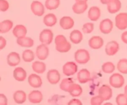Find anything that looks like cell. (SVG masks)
<instances>
[{"instance_id":"cell-1","label":"cell","mask_w":127,"mask_h":105,"mask_svg":"<svg viewBox=\"0 0 127 105\" xmlns=\"http://www.w3.org/2000/svg\"><path fill=\"white\" fill-rule=\"evenodd\" d=\"M56 49L62 53H67L71 48V44L67 41L66 38L63 35H58L55 38Z\"/></svg>"},{"instance_id":"cell-2","label":"cell","mask_w":127,"mask_h":105,"mask_svg":"<svg viewBox=\"0 0 127 105\" xmlns=\"http://www.w3.org/2000/svg\"><path fill=\"white\" fill-rule=\"evenodd\" d=\"M74 59L80 64H86L90 60V54L86 49H78L74 53Z\"/></svg>"},{"instance_id":"cell-3","label":"cell","mask_w":127,"mask_h":105,"mask_svg":"<svg viewBox=\"0 0 127 105\" xmlns=\"http://www.w3.org/2000/svg\"><path fill=\"white\" fill-rule=\"evenodd\" d=\"M109 84L112 87L119 88L122 87L125 84V79L121 74L119 73H115L110 77Z\"/></svg>"},{"instance_id":"cell-4","label":"cell","mask_w":127,"mask_h":105,"mask_svg":"<svg viewBox=\"0 0 127 105\" xmlns=\"http://www.w3.org/2000/svg\"><path fill=\"white\" fill-rule=\"evenodd\" d=\"M115 26L118 29L124 30L127 28V13L120 12L115 17Z\"/></svg>"},{"instance_id":"cell-5","label":"cell","mask_w":127,"mask_h":105,"mask_svg":"<svg viewBox=\"0 0 127 105\" xmlns=\"http://www.w3.org/2000/svg\"><path fill=\"white\" fill-rule=\"evenodd\" d=\"M53 39V33L51 30L46 28L40 33L39 40L43 44L47 45L51 44Z\"/></svg>"},{"instance_id":"cell-6","label":"cell","mask_w":127,"mask_h":105,"mask_svg":"<svg viewBox=\"0 0 127 105\" xmlns=\"http://www.w3.org/2000/svg\"><path fill=\"white\" fill-rule=\"evenodd\" d=\"M78 71V65L74 62L69 61L63 65V72L66 76L74 75Z\"/></svg>"},{"instance_id":"cell-7","label":"cell","mask_w":127,"mask_h":105,"mask_svg":"<svg viewBox=\"0 0 127 105\" xmlns=\"http://www.w3.org/2000/svg\"><path fill=\"white\" fill-rule=\"evenodd\" d=\"M31 9L32 13L35 16L41 17L45 13V7L43 4L38 1H32L31 5Z\"/></svg>"},{"instance_id":"cell-8","label":"cell","mask_w":127,"mask_h":105,"mask_svg":"<svg viewBox=\"0 0 127 105\" xmlns=\"http://www.w3.org/2000/svg\"><path fill=\"white\" fill-rule=\"evenodd\" d=\"M114 27V23L110 19L102 20L99 24V30L104 34H109L112 32Z\"/></svg>"},{"instance_id":"cell-9","label":"cell","mask_w":127,"mask_h":105,"mask_svg":"<svg viewBox=\"0 0 127 105\" xmlns=\"http://www.w3.org/2000/svg\"><path fill=\"white\" fill-rule=\"evenodd\" d=\"M49 55V49L47 44H41L36 48V56L40 60H45Z\"/></svg>"},{"instance_id":"cell-10","label":"cell","mask_w":127,"mask_h":105,"mask_svg":"<svg viewBox=\"0 0 127 105\" xmlns=\"http://www.w3.org/2000/svg\"><path fill=\"white\" fill-rule=\"evenodd\" d=\"M120 49V45L116 41H110L107 43L105 51L108 56H114L118 53Z\"/></svg>"},{"instance_id":"cell-11","label":"cell","mask_w":127,"mask_h":105,"mask_svg":"<svg viewBox=\"0 0 127 105\" xmlns=\"http://www.w3.org/2000/svg\"><path fill=\"white\" fill-rule=\"evenodd\" d=\"M88 44L93 49H100L104 45V40L99 36H93L88 41Z\"/></svg>"},{"instance_id":"cell-12","label":"cell","mask_w":127,"mask_h":105,"mask_svg":"<svg viewBox=\"0 0 127 105\" xmlns=\"http://www.w3.org/2000/svg\"><path fill=\"white\" fill-rule=\"evenodd\" d=\"M98 94L104 101H107L112 97V90L108 85H102L99 88Z\"/></svg>"},{"instance_id":"cell-13","label":"cell","mask_w":127,"mask_h":105,"mask_svg":"<svg viewBox=\"0 0 127 105\" xmlns=\"http://www.w3.org/2000/svg\"><path fill=\"white\" fill-rule=\"evenodd\" d=\"M47 78L50 84L55 85V84H58L60 82L61 75L59 72L57 70L51 69V70H48V72H47Z\"/></svg>"},{"instance_id":"cell-14","label":"cell","mask_w":127,"mask_h":105,"mask_svg":"<svg viewBox=\"0 0 127 105\" xmlns=\"http://www.w3.org/2000/svg\"><path fill=\"white\" fill-rule=\"evenodd\" d=\"M28 100L31 103H40L43 100V95L38 90H33L28 95Z\"/></svg>"},{"instance_id":"cell-15","label":"cell","mask_w":127,"mask_h":105,"mask_svg":"<svg viewBox=\"0 0 127 105\" xmlns=\"http://www.w3.org/2000/svg\"><path fill=\"white\" fill-rule=\"evenodd\" d=\"M7 63L11 67L17 66L21 63L19 54L16 52H11L7 56Z\"/></svg>"},{"instance_id":"cell-16","label":"cell","mask_w":127,"mask_h":105,"mask_svg":"<svg viewBox=\"0 0 127 105\" xmlns=\"http://www.w3.org/2000/svg\"><path fill=\"white\" fill-rule=\"evenodd\" d=\"M74 25V20L69 16H64L60 20V25L64 30L71 29L73 28Z\"/></svg>"},{"instance_id":"cell-17","label":"cell","mask_w":127,"mask_h":105,"mask_svg":"<svg viewBox=\"0 0 127 105\" xmlns=\"http://www.w3.org/2000/svg\"><path fill=\"white\" fill-rule=\"evenodd\" d=\"M28 82L30 86L33 88H40L42 85V80L39 75L32 74L29 76Z\"/></svg>"},{"instance_id":"cell-18","label":"cell","mask_w":127,"mask_h":105,"mask_svg":"<svg viewBox=\"0 0 127 105\" xmlns=\"http://www.w3.org/2000/svg\"><path fill=\"white\" fill-rule=\"evenodd\" d=\"M77 79L81 84H86L91 80V74L86 69H83L79 71L77 75Z\"/></svg>"},{"instance_id":"cell-19","label":"cell","mask_w":127,"mask_h":105,"mask_svg":"<svg viewBox=\"0 0 127 105\" xmlns=\"http://www.w3.org/2000/svg\"><path fill=\"white\" fill-rule=\"evenodd\" d=\"M101 11L97 6H92L88 11V18L92 21H97L100 17Z\"/></svg>"},{"instance_id":"cell-20","label":"cell","mask_w":127,"mask_h":105,"mask_svg":"<svg viewBox=\"0 0 127 105\" xmlns=\"http://www.w3.org/2000/svg\"><path fill=\"white\" fill-rule=\"evenodd\" d=\"M27 28L23 25H17L15 26L12 30L14 36L17 38H22L26 36L27 34Z\"/></svg>"},{"instance_id":"cell-21","label":"cell","mask_w":127,"mask_h":105,"mask_svg":"<svg viewBox=\"0 0 127 105\" xmlns=\"http://www.w3.org/2000/svg\"><path fill=\"white\" fill-rule=\"evenodd\" d=\"M122 7V2L120 0H112L107 4V11L110 14L119 12Z\"/></svg>"},{"instance_id":"cell-22","label":"cell","mask_w":127,"mask_h":105,"mask_svg":"<svg viewBox=\"0 0 127 105\" xmlns=\"http://www.w3.org/2000/svg\"><path fill=\"white\" fill-rule=\"evenodd\" d=\"M13 76L17 81L23 82L27 77V72L23 68L19 67L14 70Z\"/></svg>"},{"instance_id":"cell-23","label":"cell","mask_w":127,"mask_h":105,"mask_svg":"<svg viewBox=\"0 0 127 105\" xmlns=\"http://www.w3.org/2000/svg\"><path fill=\"white\" fill-rule=\"evenodd\" d=\"M13 99L15 103L18 105H21L26 102L27 99L26 93L22 90H17L14 93Z\"/></svg>"},{"instance_id":"cell-24","label":"cell","mask_w":127,"mask_h":105,"mask_svg":"<svg viewBox=\"0 0 127 105\" xmlns=\"http://www.w3.org/2000/svg\"><path fill=\"white\" fill-rule=\"evenodd\" d=\"M83 36L81 32L78 30H74L72 31L69 35L70 41L74 44H79L83 40Z\"/></svg>"},{"instance_id":"cell-25","label":"cell","mask_w":127,"mask_h":105,"mask_svg":"<svg viewBox=\"0 0 127 105\" xmlns=\"http://www.w3.org/2000/svg\"><path fill=\"white\" fill-rule=\"evenodd\" d=\"M43 23L47 27H53L57 22V16L54 14H48L43 17Z\"/></svg>"},{"instance_id":"cell-26","label":"cell","mask_w":127,"mask_h":105,"mask_svg":"<svg viewBox=\"0 0 127 105\" xmlns=\"http://www.w3.org/2000/svg\"><path fill=\"white\" fill-rule=\"evenodd\" d=\"M17 43L21 47L24 48H31L33 46L34 42L30 37H25L22 38H17Z\"/></svg>"},{"instance_id":"cell-27","label":"cell","mask_w":127,"mask_h":105,"mask_svg":"<svg viewBox=\"0 0 127 105\" xmlns=\"http://www.w3.org/2000/svg\"><path fill=\"white\" fill-rule=\"evenodd\" d=\"M68 93L73 97H78L79 96L83 93V89L79 84L73 83L71 87L68 90Z\"/></svg>"},{"instance_id":"cell-28","label":"cell","mask_w":127,"mask_h":105,"mask_svg":"<svg viewBox=\"0 0 127 105\" xmlns=\"http://www.w3.org/2000/svg\"><path fill=\"white\" fill-rule=\"evenodd\" d=\"M88 7V6L87 3H79L76 2L72 6V9L76 14H81L86 11Z\"/></svg>"},{"instance_id":"cell-29","label":"cell","mask_w":127,"mask_h":105,"mask_svg":"<svg viewBox=\"0 0 127 105\" xmlns=\"http://www.w3.org/2000/svg\"><path fill=\"white\" fill-rule=\"evenodd\" d=\"M32 68L35 72L37 74H43L46 70V64L43 62L35 61L32 63Z\"/></svg>"},{"instance_id":"cell-30","label":"cell","mask_w":127,"mask_h":105,"mask_svg":"<svg viewBox=\"0 0 127 105\" xmlns=\"http://www.w3.org/2000/svg\"><path fill=\"white\" fill-rule=\"evenodd\" d=\"M13 27V22L10 20H4L0 23L1 33H7Z\"/></svg>"},{"instance_id":"cell-31","label":"cell","mask_w":127,"mask_h":105,"mask_svg":"<svg viewBox=\"0 0 127 105\" xmlns=\"http://www.w3.org/2000/svg\"><path fill=\"white\" fill-rule=\"evenodd\" d=\"M73 83H74V82H73L72 78H66V79L62 80V82L60 85V88L63 91L68 92L69 88L71 87Z\"/></svg>"},{"instance_id":"cell-32","label":"cell","mask_w":127,"mask_h":105,"mask_svg":"<svg viewBox=\"0 0 127 105\" xmlns=\"http://www.w3.org/2000/svg\"><path fill=\"white\" fill-rule=\"evenodd\" d=\"M22 59L26 63H31L34 60L35 54L33 51L31 49H26L22 53Z\"/></svg>"},{"instance_id":"cell-33","label":"cell","mask_w":127,"mask_h":105,"mask_svg":"<svg viewBox=\"0 0 127 105\" xmlns=\"http://www.w3.org/2000/svg\"><path fill=\"white\" fill-rule=\"evenodd\" d=\"M60 5V0H46L45 7L48 10L57 9Z\"/></svg>"},{"instance_id":"cell-34","label":"cell","mask_w":127,"mask_h":105,"mask_svg":"<svg viewBox=\"0 0 127 105\" xmlns=\"http://www.w3.org/2000/svg\"><path fill=\"white\" fill-rule=\"evenodd\" d=\"M115 70V66L112 62H106L102 65V70L105 74H111Z\"/></svg>"},{"instance_id":"cell-35","label":"cell","mask_w":127,"mask_h":105,"mask_svg":"<svg viewBox=\"0 0 127 105\" xmlns=\"http://www.w3.org/2000/svg\"><path fill=\"white\" fill-rule=\"evenodd\" d=\"M117 69L120 72L127 74V59H122L118 62Z\"/></svg>"},{"instance_id":"cell-36","label":"cell","mask_w":127,"mask_h":105,"mask_svg":"<svg viewBox=\"0 0 127 105\" xmlns=\"http://www.w3.org/2000/svg\"><path fill=\"white\" fill-rule=\"evenodd\" d=\"M116 103L118 105H127V95L124 94H119L116 97Z\"/></svg>"},{"instance_id":"cell-37","label":"cell","mask_w":127,"mask_h":105,"mask_svg":"<svg viewBox=\"0 0 127 105\" xmlns=\"http://www.w3.org/2000/svg\"><path fill=\"white\" fill-rule=\"evenodd\" d=\"M94 28V25L93 23H91V22H87V23H84L83 26V32L84 33L86 34H89V33H92Z\"/></svg>"},{"instance_id":"cell-38","label":"cell","mask_w":127,"mask_h":105,"mask_svg":"<svg viewBox=\"0 0 127 105\" xmlns=\"http://www.w3.org/2000/svg\"><path fill=\"white\" fill-rule=\"evenodd\" d=\"M104 100L100 96H95L91 100V104L92 105H100L103 103Z\"/></svg>"},{"instance_id":"cell-39","label":"cell","mask_w":127,"mask_h":105,"mask_svg":"<svg viewBox=\"0 0 127 105\" xmlns=\"http://www.w3.org/2000/svg\"><path fill=\"white\" fill-rule=\"evenodd\" d=\"M9 8V4L7 0H0V11L5 12Z\"/></svg>"},{"instance_id":"cell-40","label":"cell","mask_w":127,"mask_h":105,"mask_svg":"<svg viewBox=\"0 0 127 105\" xmlns=\"http://www.w3.org/2000/svg\"><path fill=\"white\" fill-rule=\"evenodd\" d=\"M68 105H82V102L81 101V100H78V99H72L71 100L68 102Z\"/></svg>"},{"instance_id":"cell-41","label":"cell","mask_w":127,"mask_h":105,"mask_svg":"<svg viewBox=\"0 0 127 105\" xmlns=\"http://www.w3.org/2000/svg\"><path fill=\"white\" fill-rule=\"evenodd\" d=\"M0 105H7V99L6 96L4 94L0 95Z\"/></svg>"},{"instance_id":"cell-42","label":"cell","mask_w":127,"mask_h":105,"mask_svg":"<svg viewBox=\"0 0 127 105\" xmlns=\"http://www.w3.org/2000/svg\"><path fill=\"white\" fill-rule=\"evenodd\" d=\"M6 46V40L2 36L0 37V49L2 50Z\"/></svg>"},{"instance_id":"cell-43","label":"cell","mask_w":127,"mask_h":105,"mask_svg":"<svg viewBox=\"0 0 127 105\" xmlns=\"http://www.w3.org/2000/svg\"><path fill=\"white\" fill-rule=\"evenodd\" d=\"M121 39L124 43L127 44V31H125L124 33H122L121 35Z\"/></svg>"},{"instance_id":"cell-44","label":"cell","mask_w":127,"mask_h":105,"mask_svg":"<svg viewBox=\"0 0 127 105\" xmlns=\"http://www.w3.org/2000/svg\"><path fill=\"white\" fill-rule=\"evenodd\" d=\"M112 1V0H100V2H101L102 4H107V5L109 2H111Z\"/></svg>"},{"instance_id":"cell-45","label":"cell","mask_w":127,"mask_h":105,"mask_svg":"<svg viewBox=\"0 0 127 105\" xmlns=\"http://www.w3.org/2000/svg\"><path fill=\"white\" fill-rule=\"evenodd\" d=\"M76 2H79V3H87L88 0H75Z\"/></svg>"},{"instance_id":"cell-46","label":"cell","mask_w":127,"mask_h":105,"mask_svg":"<svg viewBox=\"0 0 127 105\" xmlns=\"http://www.w3.org/2000/svg\"><path fill=\"white\" fill-rule=\"evenodd\" d=\"M124 92H125L124 93H125V95H127V85L125 86V88H124Z\"/></svg>"}]
</instances>
